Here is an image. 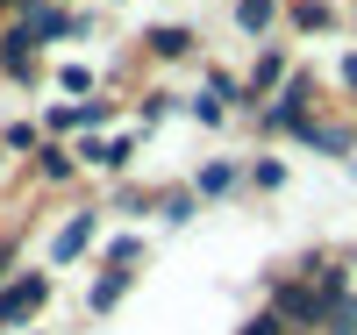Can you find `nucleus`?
<instances>
[{
    "label": "nucleus",
    "instance_id": "1a4fd4ad",
    "mask_svg": "<svg viewBox=\"0 0 357 335\" xmlns=\"http://www.w3.org/2000/svg\"><path fill=\"white\" fill-rule=\"evenodd\" d=\"M329 335H357V299H336L329 307Z\"/></svg>",
    "mask_w": 357,
    "mask_h": 335
},
{
    "label": "nucleus",
    "instance_id": "6e6552de",
    "mask_svg": "<svg viewBox=\"0 0 357 335\" xmlns=\"http://www.w3.org/2000/svg\"><path fill=\"white\" fill-rule=\"evenodd\" d=\"M236 22L243 29H272V0H236Z\"/></svg>",
    "mask_w": 357,
    "mask_h": 335
},
{
    "label": "nucleus",
    "instance_id": "f8f14e48",
    "mask_svg": "<svg viewBox=\"0 0 357 335\" xmlns=\"http://www.w3.org/2000/svg\"><path fill=\"white\" fill-rule=\"evenodd\" d=\"M43 178H72V157H65V150H43Z\"/></svg>",
    "mask_w": 357,
    "mask_h": 335
},
{
    "label": "nucleus",
    "instance_id": "0eeeda50",
    "mask_svg": "<svg viewBox=\"0 0 357 335\" xmlns=\"http://www.w3.org/2000/svg\"><path fill=\"white\" fill-rule=\"evenodd\" d=\"M151 43H158V57H186V50H193L186 29H151Z\"/></svg>",
    "mask_w": 357,
    "mask_h": 335
},
{
    "label": "nucleus",
    "instance_id": "9b49d317",
    "mask_svg": "<svg viewBox=\"0 0 357 335\" xmlns=\"http://www.w3.org/2000/svg\"><path fill=\"white\" fill-rule=\"evenodd\" d=\"M293 22H301V29H321V22H329V8H321V0H301V8H293Z\"/></svg>",
    "mask_w": 357,
    "mask_h": 335
},
{
    "label": "nucleus",
    "instance_id": "7ed1b4c3",
    "mask_svg": "<svg viewBox=\"0 0 357 335\" xmlns=\"http://www.w3.org/2000/svg\"><path fill=\"white\" fill-rule=\"evenodd\" d=\"M29 43H36V36H29V29H15V36L0 43V65H8L15 79H36V50H29Z\"/></svg>",
    "mask_w": 357,
    "mask_h": 335
},
{
    "label": "nucleus",
    "instance_id": "9d476101",
    "mask_svg": "<svg viewBox=\"0 0 357 335\" xmlns=\"http://www.w3.org/2000/svg\"><path fill=\"white\" fill-rule=\"evenodd\" d=\"M229 186H236L229 164H207V171H200V193H229Z\"/></svg>",
    "mask_w": 357,
    "mask_h": 335
},
{
    "label": "nucleus",
    "instance_id": "423d86ee",
    "mask_svg": "<svg viewBox=\"0 0 357 335\" xmlns=\"http://www.w3.org/2000/svg\"><path fill=\"white\" fill-rule=\"evenodd\" d=\"M122 293H129V271H107V279L93 286V314H107V307H114Z\"/></svg>",
    "mask_w": 357,
    "mask_h": 335
},
{
    "label": "nucleus",
    "instance_id": "39448f33",
    "mask_svg": "<svg viewBox=\"0 0 357 335\" xmlns=\"http://www.w3.org/2000/svg\"><path fill=\"white\" fill-rule=\"evenodd\" d=\"M272 79H286V57H279V50H264V57H257V72H250V93H272Z\"/></svg>",
    "mask_w": 357,
    "mask_h": 335
},
{
    "label": "nucleus",
    "instance_id": "f03ea898",
    "mask_svg": "<svg viewBox=\"0 0 357 335\" xmlns=\"http://www.w3.org/2000/svg\"><path fill=\"white\" fill-rule=\"evenodd\" d=\"M272 314H279V321H329L321 293H307V286H279V293H272Z\"/></svg>",
    "mask_w": 357,
    "mask_h": 335
},
{
    "label": "nucleus",
    "instance_id": "ddd939ff",
    "mask_svg": "<svg viewBox=\"0 0 357 335\" xmlns=\"http://www.w3.org/2000/svg\"><path fill=\"white\" fill-rule=\"evenodd\" d=\"M243 335H279V314H264V321H250Z\"/></svg>",
    "mask_w": 357,
    "mask_h": 335
},
{
    "label": "nucleus",
    "instance_id": "20e7f679",
    "mask_svg": "<svg viewBox=\"0 0 357 335\" xmlns=\"http://www.w3.org/2000/svg\"><path fill=\"white\" fill-rule=\"evenodd\" d=\"M86 235H93V215H72L65 228H57V264H72V257L86 250Z\"/></svg>",
    "mask_w": 357,
    "mask_h": 335
},
{
    "label": "nucleus",
    "instance_id": "f257e3e1",
    "mask_svg": "<svg viewBox=\"0 0 357 335\" xmlns=\"http://www.w3.org/2000/svg\"><path fill=\"white\" fill-rule=\"evenodd\" d=\"M43 299H50V279H43V271H29V279H15L8 293H0V328H15V321H29V314L43 307Z\"/></svg>",
    "mask_w": 357,
    "mask_h": 335
}]
</instances>
